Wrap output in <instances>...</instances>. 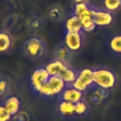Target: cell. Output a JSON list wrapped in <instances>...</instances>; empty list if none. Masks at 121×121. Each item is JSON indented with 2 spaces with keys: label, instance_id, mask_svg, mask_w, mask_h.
<instances>
[{
  "label": "cell",
  "instance_id": "obj_26",
  "mask_svg": "<svg viewBox=\"0 0 121 121\" xmlns=\"http://www.w3.org/2000/svg\"><path fill=\"white\" fill-rule=\"evenodd\" d=\"M76 4H78V3H89L88 0H74Z\"/></svg>",
  "mask_w": 121,
  "mask_h": 121
},
{
  "label": "cell",
  "instance_id": "obj_2",
  "mask_svg": "<svg viewBox=\"0 0 121 121\" xmlns=\"http://www.w3.org/2000/svg\"><path fill=\"white\" fill-rule=\"evenodd\" d=\"M66 86H67L66 83L60 77L50 76L46 83L42 87L41 91L38 94L43 97L59 96Z\"/></svg>",
  "mask_w": 121,
  "mask_h": 121
},
{
  "label": "cell",
  "instance_id": "obj_9",
  "mask_svg": "<svg viewBox=\"0 0 121 121\" xmlns=\"http://www.w3.org/2000/svg\"><path fill=\"white\" fill-rule=\"evenodd\" d=\"M73 51H71L64 43H60L54 48V59L59 60L66 64H69L73 57Z\"/></svg>",
  "mask_w": 121,
  "mask_h": 121
},
{
  "label": "cell",
  "instance_id": "obj_14",
  "mask_svg": "<svg viewBox=\"0 0 121 121\" xmlns=\"http://www.w3.org/2000/svg\"><path fill=\"white\" fill-rule=\"evenodd\" d=\"M80 21V25H81V28L82 31L85 32H92L93 30H95V24L94 22L93 16H83L78 18Z\"/></svg>",
  "mask_w": 121,
  "mask_h": 121
},
{
  "label": "cell",
  "instance_id": "obj_25",
  "mask_svg": "<svg viewBox=\"0 0 121 121\" xmlns=\"http://www.w3.org/2000/svg\"><path fill=\"white\" fill-rule=\"evenodd\" d=\"M28 26H29V27L32 28V29H37V28L40 27L41 23H40V21H39L38 19H36V18H32L31 20H29Z\"/></svg>",
  "mask_w": 121,
  "mask_h": 121
},
{
  "label": "cell",
  "instance_id": "obj_15",
  "mask_svg": "<svg viewBox=\"0 0 121 121\" xmlns=\"http://www.w3.org/2000/svg\"><path fill=\"white\" fill-rule=\"evenodd\" d=\"M59 112L62 115H73L75 113V104L60 100L59 104Z\"/></svg>",
  "mask_w": 121,
  "mask_h": 121
},
{
  "label": "cell",
  "instance_id": "obj_24",
  "mask_svg": "<svg viewBox=\"0 0 121 121\" xmlns=\"http://www.w3.org/2000/svg\"><path fill=\"white\" fill-rule=\"evenodd\" d=\"M14 121H29V116L26 112H19L13 116Z\"/></svg>",
  "mask_w": 121,
  "mask_h": 121
},
{
  "label": "cell",
  "instance_id": "obj_10",
  "mask_svg": "<svg viewBox=\"0 0 121 121\" xmlns=\"http://www.w3.org/2000/svg\"><path fill=\"white\" fill-rule=\"evenodd\" d=\"M68 67H69L68 64L55 59L45 65V69L50 76H58L60 78L62 77V75L64 74V72L67 70Z\"/></svg>",
  "mask_w": 121,
  "mask_h": 121
},
{
  "label": "cell",
  "instance_id": "obj_8",
  "mask_svg": "<svg viewBox=\"0 0 121 121\" xmlns=\"http://www.w3.org/2000/svg\"><path fill=\"white\" fill-rule=\"evenodd\" d=\"M59 98L62 101H67L76 104L77 102H79L83 98V92L76 89L72 85H67L65 89L60 94Z\"/></svg>",
  "mask_w": 121,
  "mask_h": 121
},
{
  "label": "cell",
  "instance_id": "obj_17",
  "mask_svg": "<svg viewBox=\"0 0 121 121\" xmlns=\"http://www.w3.org/2000/svg\"><path fill=\"white\" fill-rule=\"evenodd\" d=\"M78 70H76L70 66L67 68V70L64 72V74L61 77V78L64 80L66 85H72L74 83V81L76 80V78L78 77Z\"/></svg>",
  "mask_w": 121,
  "mask_h": 121
},
{
  "label": "cell",
  "instance_id": "obj_20",
  "mask_svg": "<svg viewBox=\"0 0 121 121\" xmlns=\"http://www.w3.org/2000/svg\"><path fill=\"white\" fill-rule=\"evenodd\" d=\"M10 84L5 78H0V96H5L9 93Z\"/></svg>",
  "mask_w": 121,
  "mask_h": 121
},
{
  "label": "cell",
  "instance_id": "obj_13",
  "mask_svg": "<svg viewBox=\"0 0 121 121\" xmlns=\"http://www.w3.org/2000/svg\"><path fill=\"white\" fill-rule=\"evenodd\" d=\"M12 43L10 35L6 31H0V53H5L9 50Z\"/></svg>",
  "mask_w": 121,
  "mask_h": 121
},
{
  "label": "cell",
  "instance_id": "obj_7",
  "mask_svg": "<svg viewBox=\"0 0 121 121\" xmlns=\"http://www.w3.org/2000/svg\"><path fill=\"white\" fill-rule=\"evenodd\" d=\"M93 19L97 26H107L111 25L113 21V16L112 12L101 9H95L93 7Z\"/></svg>",
  "mask_w": 121,
  "mask_h": 121
},
{
  "label": "cell",
  "instance_id": "obj_21",
  "mask_svg": "<svg viewBox=\"0 0 121 121\" xmlns=\"http://www.w3.org/2000/svg\"><path fill=\"white\" fill-rule=\"evenodd\" d=\"M88 110V104L81 100L79 102H77L75 104V113L76 114H78V115H81L83 113H85Z\"/></svg>",
  "mask_w": 121,
  "mask_h": 121
},
{
  "label": "cell",
  "instance_id": "obj_18",
  "mask_svg": "<svg viewBox=\"0 0 121 121\" xmlns=\"http://www.w3.org/2000/svg\"><path fill=\"white\" fill-rule=\"evenodd\" d=\"M111 49L117 54H121V34L113 36L110 41Z\"/></svg>",
  "mask_w": 121,
  "mask_h": 121
},
{
  "label": "cell",
  "instance_id": "obj_23",
  "mask_svg": "<svg viewBox=\"0 0 121 121\" xmlns=\"http://www.w3.org/2000/svg\"><path fill=\"white\" fill-rule=\"evenodd\" d=\"M89 99L93 104H99L103 100V97L96 91H94L93 93H91V95L89 96Z\"/></svg>",
  "mask_w": 121,
  "mask_h": 121
},
{
  "label": "cell",
  "instance_id": "obj_16",
  "mask_svg": "<svg viewBox=\"0 0 121 121\" xmlns=\"http://www.w3.org/2000/svg\"><path fill=\"white\" fill-rule=\"evenodd\" d=\"M48 16L54 21H60L64 17V10L60 6L55 5L49 9Z\"/></svg>",
  "mask_w": 121,
  "mask_h": 121
},
{
  "label": "cell",
  "instance_id": "obj_12",
  "mask_svg": "<svg viewBox=\"0 0 121 121\" xmlns=\"http://www.w3.org/2000/svg\"><path fill=\"white\" fill-rule=\"evenodd\" d=\"M65 28L66 31H70V32H82L80 21L74 14H72L70 17L67 18L65 22Z\"/></svg>",
  "mask_w": 121,
  "mask_h": 121
},
{
  "label": "cell",
  "instance_id": "obj_4",
  "mask_svg": "<svg viewBox=\"0 0 121 121\" xmlns=\"http://www.w3.org/2000/svg\"><path fill=\"white\" fill-rule=\"evenodd\" d=\"M72 86L81 92H85L94 87V69L83 68L81 70H78V77Z\"/></svg>",
  "mask_w": 121,
  "mask_h": 121
},
{
  "label": "cell",
  "instance_id": "obj_1",
  "mask_svg": "<svg viewBox=\"0 0 121 121\" xmlns=\"http://www.w3.org/2000/svg\"><path fill=\"white\" fill-rule=\"evenodd\" d=\"M46 46L43 39L38 36L29 37L24 43V53L30 60L41 59L45 54Z\"/></svg>",
  "mask_w": 121,
  "mask_h": 121
},
{
  "label": "cell",
  "instance_id": "obj_3",
  "mask_svg": "<svg viewBox=\"0 0 121 121\" xmlns=\"http://www.w3.org/2000/svg\"><path fill=\"white\" fill-rule=\"evenodd\" d=\"M94 83L95 86L110 90L116 84V77L114 73L107 68L94 69Z\"/></svg>",
  "mask_w": 121,
  "mask_h": 121
},
{
  "label": "cell",
  "instance_id": "obj_6",
  "mask_svg": "<svg viewBox=\"0 0 121 121\" xmlns=\"http://www.w3.org/2000/svg\"><path fill=\"white\" fill-rule=\"evenodd\" d=\"M63 43L66 46L73 52L79 51L82 47V34L81 32H70L66 31L64 34V41Z\"/></svg>",
  "mask_w": 121,
  "mask_h": 121
},
{
  "label": "cell",
  "instance_id": "obj_22",
  "mask_svg": "<svg viewBox=\"0 0 121 121\" xmlns=\"http://www.w3.org/2000/svg\"><path fill=\"white\" fill-rule=\"evenodd\" d=\"M11 115L4 107V105H0V121H9L11 119Z\"/></svg>",
  "mask_w": 121,
  "mask_h": 121
},
{
  "label": "cell",
  "instance_id": "obj_11",
  "mask_svg": "<svg viewBox=\"0 0 121 121\" xmlns=\"http://www.w3.org/2000/svg\"><path fill=\"white\" fill-rule=\"evenodd\" d=\"M3 105L7 109V111L9 112V114L11 116H14L15 114H17L20 112L21 101H20L19 97H17L15 95H10L5 99Z\"/></svg>",
  "mask_w": 121,
  "mask_h": 121
},
{
  "label": "cell",
  "instance_id": "obj_5",
  "mask_svg": "<svg viewBox=\"0 0 121 121\" xmlns=\"http://www.w3.org/2000/svg\"><path fill=\"white\" fill-rule=\"evenodd\" d=\"M49 77L50 75L46 71L45 67H40V68L35 69L30 76V84H31L32 89L36 93H39L42 87L48 80Z\"/></svg>",
  "mask_w": 121,
  "mask_h": 121
},
{
  "label": "cell",
  "instance_id": "obj_19",
  "mask_svg": "<svg viewBox=\"0 0 121 121\" xmlns=\"http://www.w3.org/2000/svg\"><path fill=\"white\" fill-rule=\"evenodd\" d=\"M121 7V0H104V8L106 10L112 12Z\"/></svg>",
  "mask_w": 121,
  "mask_h": 121
}]
</instances>
